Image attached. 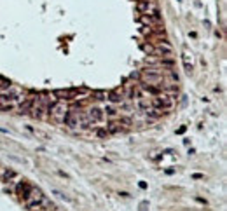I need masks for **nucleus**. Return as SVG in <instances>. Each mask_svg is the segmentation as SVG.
Instances as JSON below:
<instances>
[{
  "label": "nucleus",
  "mask_w": 227,
  "mask_h": 211,
  "mask_svg": "<svg viewBox=\"0 0 227 211\" xmlns=\"http://www.w3.org/2000/svg\"><path fill=\"white\" fill-rule=\"evenodd\" d=\"M47 112L51 114V117H53L54 120L63 122V119H65V115H67V112H68V106L63 100H58V101H54V103H51V105L47 106Z\"/></svg>",
  "instance_id": "obj_1"
},
{
  "label": "nucleus",
  "mask_w": 227,
  "mask_h": 211,
  "mask_svg": "<svg viewBox=\"0 0 227 211\" xmlns=\"http://www.w3.org/2000/svg\"><path fill=\"white\" fill-rule=\"evenodd\" d=\"M82 92H87L84 87H73V89H56V91L53 92L54 96L58 98V100H77L79 98V94H82Z\"/></svg>",
  "instance_id": "obj_2"
},
{
  "label": "nucleus",
  "mask_w": 227,
  "mask_h": 211,
  "mask_svg": "<svg viewBox=\"0 0 227 211\" xmlns=\"http://www.w3.org/2000/svg\"><path fill=\"white\" fill-rule=\"evenodd\" d=\"M42 199H44V194H42V190L35 189V187H31L30 194H28V195L23 199V201L26 202L28 208H31V209H39V204H40V201H42Z\"/></svg>",
  "instance_id": "obj_3"
},
{
  "label": "nucleus",
  "mask_w": 227,
  "mask_h": 211,
  "mask_svg": "<svg viewBox=\"0 0 227 211\" xmlns=\"http://www.w3.org/2000/svg\"><path fill=\"white\" fill-rule=\"evenodd\" d=\"M150 105L156 106V108H161V110H169V108H173V98L168 96V94H157L150 101Z\"/></svg>",
  "instance_id": "obj_4"
},
{
  "label": "nucleus",
  "mask_w": 227,
  "mask_h": 211,
  "mask_svg": "<svg viewBox=\"0 0 227 211\" xmlns=\"http://www.w3.org/2000/svg\"><path fill=\"white\" fill-rule=\"evenodd\" d=\"M140 80H142V84H145V86H156V87L163 89V75L161 73H149V72H143V73L140 75Z\"/></svg>",
  "instance_id": "obj_5"
},
{
  "label": "nucleus",
  "mask_w": 227,
  "mask_h": 211,
  "mask_svg": "<svg viewBox=\"0 0 227 211\" xmlns=\"http://www.w3.org/2000/svg\"><path fill=\"white\" fill-rule=\"evenodd\" d=\"M63 122L67 124V126H70V128H79L80 124H82V115L79 114V112H67V115H65V119H63Z\"/></svg>",
  "instance_id": "obj_6"
},
{
  "label": "nucleus",
  "mask_w": 227,
  "mask_h": 211,
  "mask_svg": "<svg viewBox=\"0 0 227 211\" xmlns=\"http://www.w3.org/2000/svg\"><path fill=\"white\" fill-rule=\"evenodd\" d=\"M107 98L112 101V103H121V101H122V98H124V91H122L121 87H117V89H114V91L108 92Z\"/></svg>",
  "instance_id": "obj_7"
},
{
  "label": "nucleus",
  "mask_w": 227,
  "mask_h": 211,
  "mask_svg": "<svg viewBox=\"0 0 227 211\" xmlns=\"http://www.w3.org/2000/svg\"><path fill=\"white\" fill-rule=\"evenodd\" d=\"M87 119L89 122H100V120H103V110H100V108H91L87 114Z\"/></svg>",
  "instance_id": "obj_8"
},
{
  "label": "nucleus",
  "mask_w": 227,
  "mask_h": 211,
  "mask_svg": "<svg viewBox=\"0 0 227 211\" xmlns=\"http://www.w3.org/2000/svg\"><path fill=\"white\" fill-rule=\"evenodd\" d=\"M30 190H31V185L28 183V181H23V183H19L18 185V189H16V192H18V195L21 199H25L30 194Z\"/></svg>",
  "instance_id": "obj_9"
},
{
  "label": "nucleus",
  "mask_w": 227,
  "mask_h": 211,
  "mask_svg": "<svg viewBox=\"0 0 227 211\" xmlns=\"http://www.w3.org/2000/svg\"><path fill=\"white\" fill-rule=\"evenodd\" d=\"M152 54H157V56H169V54H171V47H169V45H163V44H161L159 47L152 49Z\"/></svg>",
  "instance_id": "obj_10"
},
{
  "label": "nucleus",
  "mask_w": 227,
  "mask_h": 211,
  "mask_svg": "<svg viewBox=\"0 0 227 211\" xmlns=\"http://www.w3.org/2000/svg\"><path fill=\"white\" fill-rule=\"evenodd\" d=\"M149 7H150V2H149V0H138V2H136V11H138L140 14L149 12Z\"/></svg>",
  "instance_id": "obj_11"
},
{
  "label": "nucleus",
  "mask_w": 227,
  "mask_h": 211,
  "mask_svg": "<svg viewBox=\"0 0 227 211\" xmlns=\"http://www.w3.org/2000/svg\"><path fill=\"white\" fill-rule=\"evenodd\" d=\"M164 114H166L164 110L156 108V106H154V108H147V115H149V117H152V119H159V117H163Z\"/></svg>",
  "instance_id": "obj_12"
},
{
  "label": "nucleus",
  "mask_w": 227,
  "mask_h": 211,
  "mask_svg": "<svg viewBox=\"0 0 227 211\" xmlns=\"http://www.w3.org/2000/svg\"><path fill=\"white\" fill-rule=\"evenodd\" d=\"M31 105H33V98H26V100H23L21 101V106H19L21 114H26V112H30Z\"/></svg>",
  "instance_id": "obj_13"
},
{
  "label": "nucleus",
  "mask_w": 227,
  "mask_h": 211,
  "mask_svg": "<svg viewBox=\"0 0 227 211\" xmlns=\"http://www.w3.org/2000/svg\"><path fill=\"white\" fill-rule=\"evenodd\" d=\"M121 131H122L121 122H116V120H114V122H110L107 126V133H110V134H116V133H121Z\"/></svg>",
  "instance_id": "obj_14"
},
{
  "label": "nucleus",
  "mask_w": 227,
  "mask_h": 211,
  "mask_svg": "<svg viewBox=\"0 0 227 211\" xmlns=\"http://www.w3.org/2000/svg\"><path fill=\"white\" fill-rule=\"evenodd\" d=\"M183 66H185V70H187V73H191L192 72V63H191V58H189V53H183Z\"/></svg>",
  "instance_id": "obj_15"
},
{
  "label": "nucleus",
  "mask_w": 227,
  "mask_h": 211,
  "mask_svg": "<svg viewBox=\"0 0 227 211\" xmlns=\"http://www.w3.org/2000/svg\"><path fill=\"white\" fill-rule=\"evenodd\" d=\"M12 84H11V80L4 79V77H0V91H5V89H9Z\"/></svg>",
  "instance_id": "obj_16"
},
{
  "label": "nucleus",
  "mask_w": 227,
  "mask_h": 211,
  "mask_svg": "<svg viewBox=\"0 0 227 211\" xmlns=\"http://www.w3.org/2000/svg\"><path fill=\"white\" fill-rule=\"evenodd\" d=\"M14 176H16V173H14L12 169H7V171L4 173V176H2L0 180H2V181H9L11 178H14Z\"/></svg>",
  "instance_id": "obj_17"
},
{
  "label": "nucleus",
  "mask_w": 227,
  "mask_h": 211,
  "mask_svg": "<svg viewBox=\"0 0 227 211\" xmlns=\"http://www.w3.org/2000/svg\"><path fill=\"white\" fill-rule=\"evenodd\" d=\"M140 108H142V110H147V108H150V101L145 100V98H140Z\"/></svg>",
  "instance_id": "obj_18"
},
{
  "label": "nucleus",
  "mask_w": 227,
  "mask_h": 211,
  "mask_svg": "<svg viewBox=\"0 0 227 211\" xmlns=\"http://www.w3.org/2000/svg\"><path fill=\"white\" fill-rule=\"evenodd\" d=\"M142 23L150 26V25H152V18H150V16H145V14H142Z\"/></svg>",
  "instance_id": "obj_19"
},
{
  "label": "nucleus",
  "mask_w": 227,
  "mask_h": 211,
  "mask_svg": "<svg viewBox=\"0 0 227 211\" xmlns=\"http://www.w3.org/2000/svg\"><path fill=\"white\" fill-rule=\"evenodd\" d=\"M105 112H107L108 117H116V115H117V110H116V108H112V106H108V108H107Z\"/></svg>",
  "instance_id": "obj_20"
},
{
  "label": "nucleus",
  "mask_w": 227,
  "mask_h": 211,
  "mask_svg": "<svg viewBox=\"0 0 227 211\" xmlns=\"http://www.w3.org/2000/svg\"><path fill=\"white\" fill-rule=\"evenodd\" d=\"M96 134H98L100 138H105L108 133H107V129H98V131H96Z\"/></svg>",
  "instance_id": "obj_21"
},
{
  "label": "nucleus",
  "mask_w": 227,
  "mask_h": 211,
  "mask_svg": "<svg viewBox=\"0 0 227 211\" xmlns=\"http://www.w3.org/2000/svg\"><path fill=\"white\" fill-rule=\"evenodd\" d=\"M147 206H149V202H147V201H143L142 204H140V211H147Z\"/></svg>",
  "instance_id": "obj_22"
},
{
  "label": "nucleus",
  "mask_w": 227,
  "mask_h": 211,
  "mask_svg": "<svg viewBox=\"0 0 227 211\" xmlns=\"http://www.w3.org/2000/svg\"><path fill=\"white\" fill-rule=\"evenodd\" d=\"M142 49L145 51V53H152V47H150V45H142Z\"/></svg>",
  "instance_id": "obj_23"
}]
</instances>
